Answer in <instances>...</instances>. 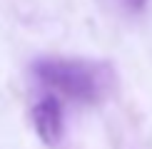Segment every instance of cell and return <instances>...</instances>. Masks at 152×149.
I'll use <instances>...</instances> for the list:
<instances>
[{"mask_svg":"<svg viewBox=\"0 0 152 149\" xmlns=\"http://www.w3.org/2000/svg\"><path fill=\"white\" fill-rule=\"evenodd\" d=\"M33 74L37 82L60 92L62 97L87 104L100 102L115 80L110 65L75 57H40L33 62Z\"/></svg>","mask_w":152,"mask_h":149,"instance_id":"obj_1","label":"cell"},{"mask_svg":"<svg viewBox=\"0 0 152 149\" xmlns=\"http://www.w3.org/2000/svg\"><path fill=\"white\" fill-rule=\"evenodd\" d=\"M122 3L127 5L132 12H142L145 8H147V3H150V0H122Z\"/></svg>","mask_w":152,"mask_h":149,"instance_id":"obj_3","label":"cell"},{"mask_svg":"<svg viewBox=\"0 0 152 149\" xmlns=\"http://www.w3.org/2000/svg\"><path fill=\"white\" fill-rule=\"evenodd\" d=\"M33 127L35 134L40 137L45 144H58L62 137V107L58 97H42L33 107Z\"/></svg>","mask_w":152,"mask_h":149,"instance_id":"obj_2","label":"cell"}]
</instances>
